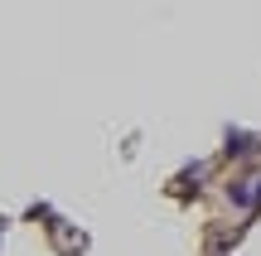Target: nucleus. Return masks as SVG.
Here are the masks:
<instances>
[{
  "instance_id": "nucleus-1",
  "label": "nucleus",
  "mask_w": 261,
  "mask_h": 256,
  "mask_svg": "<svg viewBox=\"0 0 261 256\" xmlns=\"http://www.w3.org/2000/svg\"><path fill=\"white\" fill-rule=\"evenodd\" d=\"M227 198H232L237 208H252V203H256V189H252V179H237L232 189H227Z\"/></svg>"
},
{
  "instance_id": "nucleus-2",
  "label": "nucleus",
  "mask_w": 261,
  "mask_h": 256,
  "mask_svg": "<svg viewBox=\"0 0 261 256\" xmlns=\"http://www.w3.org/2000/svg\"><path fill=\"white\" fill-rule=\"evenodd\" d=\"M227 150H232V155H247V150H252V135H242V131H227Z\"/></svg>"
},
{
  "instance_id": "nucleus-3",
  "label": "nucleus",
  "mask_w": 261,
  "mask_h": 256,
  "mask_svg": "<svg viewBox=\"0 0 261 256\" xmlns=\"http://www.w3.org/2000/svg\"><path fill=\"white\" fill-rule=\"evenodd\" d=\"M252 184H256V203H261V179H252Z\"/></svg>"
}]
</instances>
